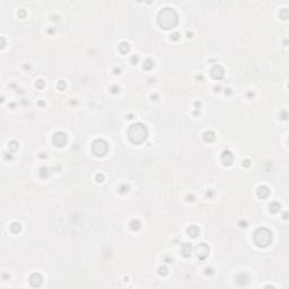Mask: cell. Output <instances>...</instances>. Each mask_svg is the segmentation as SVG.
I'll return each instance as SVG.
<instances>
[{"mask_svg": "<svg viewBox=\"0 0 289 289\" xmlns=\"http://www.w3.org/2000/svg\"><path fill=\"white\" fill-rule=\"evenodd\" d=\"M157 23L162 28L172 29L179 23V15L174 8H163L157 15Z\"/></svg>", "mask_w": 289, "mask_h": 289, "instance_id": "6da1fadb", "label": "cell"}, {"mask_svg": "<svg viewBox=\"0 0 289 289\" xmlns=\"http://www.w3.org/2000/svg\"><path fill=\"white\" fill-rule=\"evenodd\" d=\"M128 137L130 139V141L135 144H142L144 140L148 137V130L147 127L142 124V123H135L132 124L129 131H128Z\"/></svg>", "mask_w": 289, "mask_h": 289, "instance_id": "7a4b0ae2", "label": "cell"}, {"mask_svg": "<svg viewBox=\"0 0 289 289\" xmlns=\"http://www.w3.org/2000/svg\"><path fill=\"white\" fill-rule=\"evenodd\" d=\"M253 241L259 247H267L272 242V233L267 227H260L253 234Z\"/></svg>", "mask_w": 289, "mask_h": 289, "instance_id": "3957f363", "label": "cell"}, {"mask_svg": "<svg viewBox=\"0 0 289 289\" xmlns=\"http://www.w3.org/2000/svg\"><path fill=\"white\" fill-rule=\"evenodd\" d=\"M92 152L96 157H103L108 152V144L104 139H96L92 144Z\"/></svg>", "mask_w": 289, "mask_h": 289, "instance_id": "277c9868", "label": "cell"}, {"mask_svg": "<svg viewBox=\"0 0 289 289\" xmlns=\"http://www.w3.org/2000/svg\"><path fill=\"white\" fill-rule=\"evenodd\" d=\"M67 142H68V137H67V135L65 132L58 131V132H56L53 135V144H54V146H57L59 148H62V147H65L67 144Z\"/></svg>", "mask_w": 289, "mask_h": 289, "instance_id": "5b68a950", "label": "cell"}, {"mask_svg": "<svg viewBox=\"0 0 289 289\" xmlns=\"http://www.w3.org/2000/svg\"><path fill=\"white\" fill-rule=\"evenodd\" d=\"M209 246L207 245L206 243H200L199 245L196 246L195 248V252H196V256L199 258V260L203 261L208 255H209Z\"/></svg>", "mask_w": 289, "mask_h": 289, "instance_id": "8992f818", "label": "cell"}, {"mask_svg": "<svg viewBox=\"0 0 289 289\" xmlns=\"http://www.w3.org/2000/svg\"><path fill=\"white\" fill-rule=\"evenodd\" d=\"M29 283L32 287L34 288H37V287H41L42 283H43V277L41 273L38 272H34L32 275H29Z\"/></svg>", "mask_w": 289, "mask_h": 289, "instance_id": "52a82bcc", "label": "cell"}, {"mask_svg": "<svg viewBox=\"0 0 289 289\" xmlns=\"http://www.w3.org/2000/svg\"><path fill=\"white\" fill-rule=\"evenodd\" d=\"M210 73H211V77H212L214 79L219 80V79H221V78L224 77L225 70H224V68H223L220 65H215L214 67H212V69H211Z\"/></svg>", "mask_w": 289, "mask_h": 289, "instance_id": "ba28073f", "label": "cell"}, {"mask_svg": "<svg viewBox=\"0 0 289 289\" xmlns=\"http://www.w3.org/2000/svg\"><path fill=\"white\" fill-rule=\"evenodd\" d=\"M233 160H234V155H233L229 150H225V152H223V154H221V163L224 164L225 166H229V165H231Z\"/></svg>", "mask_w": 289, "mask_h": 289, "instance_id": "9c48e42d", "label": "cell"}, {"mask_svg": "<svg viewBox=\"0 0 289 289\" xmlns=\"http://www.w3.org/2000/svg\"><path fill=\"white\" fill-rule=\"evenodd\" d=\"M256 194L262 200L263 199H267L268 196H269V194H270V189L268 188L267 185H261L256 190Z\"/></svg>", "mask_w": 289, "mask_h": 289, "instance_id": "30bf717a", "label": "cell"}, {"mask_svg": "<svg viewBox=\"0 0 289 289\" xmlns=\"http://www.w3.org/2000/svg\"><path fill=\"white\" fill-rule=\"evenodd\" d=\"M191 252H192V245L189 243H184L182 247H181V254L184 258H190L191 256Z\"/></svg>", "mask_w": 289, "mask_h": 289, "instance_id": "8fae6325", "label": "cell"}, {"mask_svg": "<svg viewBox=\"0 0 289 289\" xmlns=\"http://www.w3.org/2000/svg\"><path fill=\"white\" fill-rule=\"evenodd\" d=\"M186 233H188V235L190 237L195 238V237H198V236L200 235V229H199V227H196L195 225H191L188 229H186Z\"/></svg>", "mask_w": 289, "mask_h": 289, "instance_id": "7c38bea8", "label": "cell"}, {"mask_svg": "<svg viewBox=\"0 0 289 289\" xmlns=\"http://www.w3.org/2000/svg\"><path fill=\"white\" fill-rule=\"evenodd\" d=\"M117 49L120 51V53L121 54H128L131 50V45L129 42H121V43L119 44V46H117Z\"/></svg>", "mask_w": 289, "mask_h": 289, "instance_id": "4fadbf2b", "label": "cell"}, {"mask_svg": "<svg viewBox=\"0 0 289 289\" xmlns=\"http://www.w3.org/2000/svg\"><path fill=\"white\" fill-rule=\"evenodd\" d=\"M215 139H216V133L214 132V131H206L204 133H203V140L206 141V142H212V141H215Z\"/></svg>", "mask_w": 289, "mask_h": 289, "instance_id": "5bb4252c", "label": "cell"}, {"mask_svg": "<svg viewBox=\"0 0 289 289\" xmlns=\"http://www.w3.org/2000/svg\"><path fill=\"white\" fill-rule=\"evenodd\" d=\"M236 282L238 283L239 286H245L246 283L248 282V275L246 273H239L236 277Z\"/></svg>", "mask_w": 289, "mask_h": 289, "instance_id": "9a60e30c", "label": "cell"}, {"mask_svg": "<svg viewBox=\"0 0 289 289\" xmlns=\"http://www.w3.org/2000/svg\"><path fill=\"white\" fill-rule=\"evenodd\" d=\"M269 208H270V212H272V214H277V212H279L280 209H281V204H280L279 202H277V201H273V202L270 203Z\"/></svg>", "mask_w": 289, "mask_h": 289, "instance_id": "2e32d148", "label": "cell"}, {"mask_svg": "<svg viewBox=\"0 0 289 289\" xmlns=\"http://www.w3.org/2000/svg\"><path fill=\"white\" fill-rule=\"evenodd\" d=\"M155 65V61L150 58H147L144 61V70H152Z\"/></svg>", "mask_w": 289, "mask_h": 289, "instance_id": "e0dca14e", "label": "cell"}, {"mask_svg": "<svg viewBox=\"0 0 289 289\" xmlns=\"http://www.w3.org/2000/svg\"><path fill=\"white\" fill-rule=\"evenodd\" d=\"M130 228L132 231H139L140 229V227H141V223H140V220L139 219H132L130 221Z\"/></svg>", "mask_w": 289, "mask_h": 289, "instance_id": "ac0fdd59", "label": "cell"}, {"mask_svg": "<svg viewBox=\"0 0 289 289\" xmlns=\"http://www.w3.org/2000/svg\"><path fill=\"white\" fill-rule=\"evenodd\" d=\"M22 231V225L17 221H14L13 224L10 225V231L14 233V234H18L19 231Z\"/></svg>", "mask_w": 289, "mask_h": 289, "instance_id": "d6986e66", "label": "cell"}, {"mask_svg": "<svg viewBox=\"0 0 289 289\" xmlns=\"http://www.w3.org/2000/svg\"><path fill=\"white\" fill-rule=\"evenodd\" d=\"M8 147H9V150L11 152H15L18 150V148H19V144H18V141H16V140H11L9 144H8Z\"/></svg>", "mask_w": 289, "mask_h": 289, "instance_id": "ffe728a7", "label": "cell"}, {"mask_svg": "<svg viewBox=\"0 0 289 289\" xmlns=\"http://www.w3.org/2000/svg\"><path fill=\"white\" fill-rule=\"evenodd\" d=\"M40 176L42 177V179H45V177H48L49 176V169H48V167H42L41 169H40Z\"/></svg>", "mask_w": 289, "mask_h": 289, "instance_id": "44dd1931", "label": "cell"}, {"mask_svg": "<svg viewBox=\"0 0 289 289\" xmlns=\"http://www.w3.org/2000/svg\"><path fill=\"white\" fill-rule=\"evenodd\" d=\"M119 192L120 193H122V194H124V193H127L128 191H129V185H127V184H121L120 186H119Z\"/></svg>", "mask_w": 289, "mask_h": 289, "instance_id": "7402d4cb", "label": "cell"}, {"mask_svg": "<svg viewBox=\"0 0 289 289\" xmlns=\"http://www.w3.org/2000/svg\"><path fill=\"white\" fill-rule=\"evenodd\" d=\"M279 16H280V18H282V19H287L288 18V9L287 8L281 9L280 13H279Z\"/></svg>", "mask_w": 289, "mask_h": 289, "instance_id": "603a6c76", "label": "cell"}, {"mask_svg": "<svg viewBox=\"0 0 289 289\" xmlns=\"http://www.w3.org/2000/svg\"><path fill=\"white\" fill-rule=\"evenodd\" d=\"M57 88H58L59 90H65V88H67V84H65V81H63V80H60V81H58V84H57Z\"/></svg>", "mask_w": 289, "mask_h": 289, "instance_id": "cb8c5ba5", "label": "cell"}, {"mask_svg": "<svg viewBox=\"0 0 289 289\" xmlns=\"http://www.w3.org/2000/svg\"><path fill=\"white\" fill-rule=\"evenodd\" d=\"M35 86H36V88H38V89H43L44 86H45V81L42 79H38L36 81Z\"/></svg>", "mask_w": 289, "mask_h": 289, "instance_id": "d4e9b609", "label": "cell"}, {"mask_svg": "<svg viewBox=\"0 0 289 289\" xmlns=\"http://www.w3.org/2000/svg\"><path fill=\"white\" fill-rule=\"evenodd\" d=\"M158 275L164 277L167 275V268L166 267H159L158 268Z\"/></svg>", "mask_w": 289, "mask_h": 289, "instance_id": "484cf974", "label": "cell"}, {"mask_svg": "<svg viewBox=\"0 0 289 289\" xmlns=\"http://www.w3.org/2000/svg\"><path fill=\"white\" fill-rule=\"evenodd\" d=\"M181 37V34L180 33H177V32H175L173 34H171V40L172 41H179Z\"/></svg>", "mask_w": 289, "mask_h": 289, "instance_id": "4316f807", "label": "cell"}, {"mask_svg": "<svg viewBox=\"0 0 289 289\" xmlns=\"http://www.w3.org/2000/svg\"><path fill=\"white\" fill-rule=\"evenodd\" d=\"M95 180H96V182L101 183V182H103V180H104V175H103L102 173L96 174V175H95Z\"/></svg>", "mask_w": 289, "mask_h": 289, "instance_id": "83f0119b", "label": "cell"}, {"mask_svg": "<svg viewBox=\"0 0 289 289\" xmlns=\"http://www.w3.org/2000/svg\"><path fill=\"white\" fill-rule=\"evenodd\" d=\"M17 16H18L19 18H24V17L26 16V10H25V9H23V8L22 9H19V10H18V13H17Z\"/></svg>", "mask_w": 289, "mask_h": 289, "instance_id": "f1b7e54d", "label": "cell"}, {"mask_svg": "<svg viewBox=\"0 0 289 289\" xmlns=\"http://www.w3.org/2000/svg\"><path fill=\"white\" fill-rule=\"evenodd\" d=\"M111 92H112L113 94H117V93L120 92V87L117 86V85H113V86L111 87Z\"/></svg>", "mask_w": 289, "mask_h": 289, "instance_id": "f546056e", "label": "cell"}, {"mask_svg": "<svg viewBox=\"0 0 289 289\" xmlns=\"http://www.w3.org/2000/svg\"><path fill=\"white\" fill-rule=\"evenodd\" d=\"M138 60H139V57H138V56H132L131 59H130L131 65H137Z\"/></svg>", "mask_w": 289, "mask_h": 289, "instance_id": "4dcf8cb0", "label": "cell"}, {"mask_svg": "<svg viewBox=\"0 0 289 289\" xmlns=\"http://www.w3.org/2000/svg\"><path fill=\"white\" fill-rule=\"evenodd\" d=\"M250 165H251V162H250V159H244V160H243V166L250 167Z\"/></svg>", "mask_w": 289, "mask_h": 289, "instance_id": "1f68e13d", "label": "cell"}, {"mask_svg": "<svg viewBox=\"0 0 289 289\" xmlns=\"http://www.w3.org/2000/svg\"><path fill=\"white\" fill-rule=\"evenodd\" d=\"M280 117H281L282 120H287V112L286 111H283L280 113Z\"/></svg>", "mask_w": 289, "mask_h": 289, "instance_id": "d6a6232c", "label": "cell"}, {"mask_svg": "<svg viewBox=\"0 0 289 289\" xmlns=\"http://www.w3.org/2000/svg\"><path fill=\"white\" fill-rule=\"evenodd\" d=\"M211 273H212V269L211 268H209V269L207 268L206 269V275H211Z\"/></svg>", "mask_w": 289, "mask_h": 289, "instance_id": "836d02e7", "label": "cell"}, {"mask_svg": "<svg viewBox=\"0 0 289 289\" xmlns=\"http://www.w3.org/2000/svg\"><path fill=\"white\" fill-rule=\"evenodd\" d=\"M5 37H1V49H4L5 48Z\"/></svg>", "mask_w": 289, "mask_h": 289, "instance_id": "e575fe53", "label": "cell"}, {"mask_svg": "<svg viewBox=\"0 0 289 289\" xmlns=\"http://www.w3.org/2000/svg\"><path fill=\"white\" fill-rule=\"evenodd\" d=\"M114 73H115V75L121 73V69H120V68H115V69H114Z\"/></svg>", "mask_w": 289, "mask_h": 289, "instance_id": "d590c367", "label": "cell"}, {"mask_svg": "<svg viewBox=\"0 0 289 289\" xmlns=\"http://www.w3.org/2000/svg\"><path fill=\"white\" fill-rule=\"evenodd\" d=\"M239 226L241 227H246V221H239Z\"/></svg>", "mask_w": 289, "mask_h": 289, "instance_id": "8d00e7d4", "label": "cell"}, {"mask_svg": "<svg viewBox=\"0 0 289 289\" xmlns=\"http://www.w3.org/2000/svg\"><path fill=\"white\" fill-rule=\"evenodd\" d=\"M186 35H188V37L190 38V37H192L193 33H192V32H189V31H188V32H186Z\"/></svg>", "mask_w": 289, "mask_h": 289, "instance_id": "74e56055", "label": "cell"}]
</instances>
